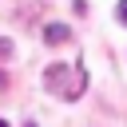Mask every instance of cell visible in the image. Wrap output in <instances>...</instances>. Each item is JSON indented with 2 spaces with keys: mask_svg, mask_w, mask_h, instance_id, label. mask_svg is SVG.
<instances>
[{
  "mask_svg": "<svg viewBox=\"0 0 127 127\" xmlns=\"http://www.w3.org/2000/svg\"><path fill=\"white\" fill-rule=\"evenodd\" d=\"M24 127H36V123H24Z\"/></svg>",
  "mask_w": 127,
  "mask_h": 127,
  "instance_id": "obj_6",
  "label": "cell"
},
{
  "mask_svg": "<svg viewBox=\"0 0 127 127\" xmlns=\"http://www.w3.org/2000/svg\"><path fill=\"white\" fill-rule=\"evenodd\" d=\"M83 83H87L83 67H64V64H52V67L44 71V87H52L60 99H75V95H83Z\"/></svg>",
  "mask_w": 127,
  "mask_h": 127,
  "instance_id": "obj_1",
  "label": "cell"
},
{
  "mask_svg": "<svg viewBox=\"0 0 127 127\" xmlns=\"http://www.w3.org/2000/svg\"><path fill=\"white\" fill-rule=\"evenodd\" d=\"M0 127H8V119H0Z\"/></svg>",
  "mask_w": 127,
  "mask_h": 127,
  "instance_id": "obj_5",
  "label": "cell"
},
{
  "mask_svg": "<svg viewBox=\"0 0 127 127\" xmlns=\"http://www.w3.org/2000/svg\"><path fill=\"white\" fill-rule=\"evenodd\" d=\"M115 16H119V24L127 28V0H119V4H115Z\"/></svg>",
  "mask_w": 127,
  "mask_h": 127,
  "instance_id": "obj_3",
  "label": "cell"
},
{
  "mask_svg": "<svg viewBox=\"0 0 127 127\" xmlns=\"http://www.w3.org/2000/svg\"><path fill=\"white\" fill-rule=\"evenodd\" d=\"M44 40H48V44H67V40H71V28H67V24H48V28H44Z\"/></svg>",
  "mask_w": 127,
  "mask_h": 127,
  "instance_id": "obj_2",
  "label": "cell"
},
{
  "mask_svg": "<svg viewBox=\"0 0 127 127\" xmlns=\"http://www.w3.org/2000/svg\"><path fill=\"white\" fill-rule=\"evenodd\" d=\"M12 56V40H0V60H8Z\"/></svg>",
  "mask_w": 127,
  "mask_h": 127,
  "instance_id": "obj_4",
  "label": "cell"
}]
</instances>
